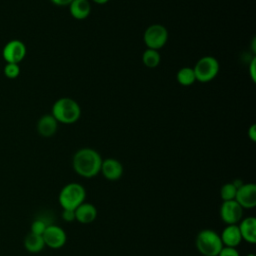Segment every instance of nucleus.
Wrapping results in <instances>:
<instances>
[{"mask_svg":"<svg viewBox=\"0 0 256 256\" xmlns=\"http://www.w3.org/2000/svg\"><path fill=\"white\" fill-rule=\"evenodd\" d=\"M103 159L92 148H81L75 152L72 159L74 171L84 178H93L100 173Z\"/></svg>","mask_w":256,"mask_h":256,"instance_id":"nucleus-1","label":"nucleus"},{"mask_svg":"<svg viewBox=\"0 0 256 256\" xmlns=\"http://www.w3.org/2000/svg\"><path fill=\"white\" fill-rule=\"evenodd\" d=\"M57 122L64 124L75 123L81 116V108L79 104L72 98L63 97L53 104L52 113Z\"/></svg>","mask_w":256,"mask_h":256,"instance_id":"nucleus-2","label":"nucleus"},{"mask_svg":"<svg viewBox=\"0 0 256 256\" xmlns=\"http://www.w3.org/2000/svg\"><path fill=\"white\" fill-rule=\"evenodd\" d=\"M195 246L202 256H217L223 247L220 235L212 229L200 230L195 239Z\"/></svg>","mask_w":256,"mask_h":256,"instance_id":"nucleus-3","label":"nucleus"},{"mask_svg":"<svg viewBox=\"0 0 256 256\" xmlns=\"http://www.w3.org/2000/svg\"><path fill=\"white\" fill-rule=\"evenodd\" d=\"M85 188L77 182H71L62 187L59 192L58 201L62 209L75 210L80 204L85 202Z\"/></svg>","mask_w":256,"mask_h":256,"instance_id":"nucleus-4","label":"nucleus"},{"mask_svg":"<svg viewBox=\"0 0 256 256\" xmlns=\"http://www.w3.org/2000/svg\"><path fill=\"white\" fill-rule=\"evenodd\" d=\"M193 70L197 81L203 83L209 82L217 76L219 72V62L212 56H205L197 61Z\"/></svg>","mask_w":256,"mask_h":256,"instance_id":"nucleus-5","label":"nucleus"},{"mask_svg":"<svg viewBox=\"0 0 256 256\" xmlns=\"http://www.w3.org/2000/svg\"><path fill=\"white\" fill-rule=\"evenodd\" d=\"M144 43L148 49H161L168 40V31L161 24H153L146 28L143 35Z\"/></svg>","mask_w":256,"mask_h":256,"instance_id":"nucleus-6","label":"nucleus"},{"mask_svg":"<svg viewBox=\"0 0 256 256\" xmlns=\"http://www.w3.org/2000/svg\"><path fill=\"white\" fill-rule=\"evenodd\" d=\"M219 215L221 220L227 225L238 224L243 218V208L235 200L223 201L220 206Z\"/></svg>","mask_w":256,"mask_h":256,"instance_id":"nucleus-7","label":"nucleus"},{"mask_svg":"<svg viewBox=\"0 0 256 256\" xmlns=\"http://www.w3.org/2000/svg\"><path fill=\"white\" fill-rule=\"evenodd\" d=\"M45 246H48L52 249H59L62 248L66 241H67V235L63 228L60 226L50 224L45 229L44 233L42 234Z\"/></svg>","mask_w":256,"mask_h":256,"instance_id":"nucleus-8","label":"nucleus"},{"mask_svg":"<svg viewBox=\"0 0 256 256\" xmlns=\"http://www.w3.org/2000/svg\"><path fill=\"white\" fill-rule=\"evenodd\" d=\"M2 55L7 63L19 64L26 55V46L20 40H11L4 46Z\"/></svg>","mask_w":256,"mask_h":256,"instance_id":"nucleus-9","label":"nucleus"},{"mask_svg":"<svg viewBox=\"0 0 256 256\" xmlns=\"http://www.w3.org/2000/svg\"><path fill=\"white\" fill-rule=\"evenodd\" d=\"M235 201L243 209H252L256 206V185L254 183H243L237 189Z\"/></svg>","mask_w":256,"mask_h":256,"instance_id":"nucleus-10","label":"nucleus"},{"mask_svg":"<svg viewBox=\"0 0 256 256\" xmlns=\"http://www.w3.org/2000/svg\"><path fill=\"white\" fill-rule=\"evenodd\" d=\"M123 165L120 161L114 158H106L102 161L100 172L110 181H116L123 175Z\"/></svg>","mask_w":256,"mask_h":256,"instance_id":"nucleus-11","label":"nucleus"},{"mask_svg":"<svg viewBox=\"0 0 256 256\" xmlns=\"http://www.w3.org/2000/svg\"><path fill=\"white\" fill-rule=\"evenodd\" d=\"M238 228L242 237V240L250 244L256 243V219L253 216L242 218L239 222Z\"/></svg>","mask_w":256,"mask_h":256,"instance_id":"nucleus-12","label":"nucleus"},{"mask_svg":"<svg viewBox=\"0 0 256 256\" xmlns=\"http://www.w3.org/2000/svg\"><path fill=\"white\" fill-rule=\"evenodd\" d=\"M219 235L223 246L226 247L236 248L243 241L237 224L227 225Z\"/></svg>","mask_w":256,"mask_h":256,"instance_id":"nucleus-13","label":"nucleus"},{"mask_svg":"<svg viewBox=\"0 0 256 256\" xmlns=\"http://www.w3.org/2000/svg\"><path fill=\"white\" fill-rule=\"evenodd\" d=\"M74 211H75V220L81 224L92 223L97 217V209L91 203L83 202Z\"/></svg>","mask_w":256,"mask_h":256,"instance_id":"nucleus-14","label":"nucleus"},{"mask_svg":"<svg viewBox=\"0 0 256 256\" xmlns=\"http://www.w3.org/2000/svg\"><path fill=\"white\" fill-rule=\"evenodd\" d=\"M58 128V122L52 114L43 115L37 122V131L43 137L53 136Z\"/></svg>","mask_w":256,"mask_h":256,"instance_id":"nucleus-15","label":"nucleus"},{"mask_svg":"<svg viewBox=\"0 0 256 256\" xmlns=\"http://www.w3.org/2000/svg\"><path fill=\"white\" fill-rule=\"evenodd\" d=\"M69 11L75 19L83 20L89 16L91 12V5L88 0H72L69 4Z\"/></svg>","mask_w":256,"mask_h":256,"instance_id":"nucleus-16","label":"nucleus"},{"mask_svg":"<svg viewBox=\"0 0 256 256\" xmlns=\"http://www.w3.org/2000/svg\"><path fill=\"white\" fill-rule=\"evenodd\" d=\"M24 247L30 253H38L45 247L43 237L34 233H29L24 239Z\"/></svg>","mask_w":256,"mask_h":256,"instance_id":"nucleus-17","label":"nucleus"},{"mask_svg":"<svg viewBox=\"0 0 256 256\" xmlns=\"http://www.w3.org/2000/svg\"><path fill=\"white\" fill-rule=\"evenodd\" d=\"M177 81L182 86H190L196 81V77L194 74V70L191 67H183L181 68L176 75Z\"/></svg>","mask_w":256,"mask_h":256,"instance_id":"nucleus-18","label":"nucleus"},{"mask_svg":"<svg viewBox=\"0 0 256 256\" xmlns=\"http://www.w3.org/2000/svg\"><path fill=\"white\" fill-rule=\"evenodd\" d=\"M161 56L157 50L146 49L142 55V62L148 68H155L159 65Z\"/></svg>","mask_w":256,"mask_h":256,"instance_id":"nucleus-19","label":"nucleus"},{"mask_svg":"<svg viewBox=\"0 0 256 256\" xmlns=\"http://www.w3.org/2000/svg\"><path fill=\"white\" fill-rule=\"evenodd\" d=\"M237 189L236 187L232 184V182L225 183L222 185L220 189V197L223 201H230V200H235Z\"/></svg>","mask_w":256,"mask_h":256,"instance_id":"nucleus-20","label":"nucleus"},{"mask_svg":"<svg viewBox=\"0 0 256 256\" xmlns=\"http://www.w3.org/2000/svg\"><path fill=\"white\" fill-rule=\"evenodd\" d=\"M48 225H50V224L47 223L46 220H44L42 218H37L31 224V227H30L31 233L42 236V234L44 233V231H45V229L47 228Z\"/></svg>","mask_w":256,"mask_h":256,"instance_id":"nucleus-21","label":"nucleus"},{"mask_svg":"<svg viewBox=\"0 0 256 256\" xmlns=\"http://www.w3.org/2000/svg\"><path fill=\"white\" fill-rule=\"evenodd\" d=\"M4 74L9 79H15L20 74L19 64L16 63H7L4 68Z\"/></svg>","mask_w":256,"mask_h":256,"instance_id":"nucleus-22","label":"nucleus"},{"mask_svg":"<svg viewBox=\"0 0 256 256\" xmlns=\"http://www.w3.org/2000/svg\"><path fill=\"white\" fill-rule=\"evenodd\" d=\"M217 256H240L238 250L234 247L223 246Z\"/></svg>","mask_w":256,"mask_h":256,"instance_id":"nucleus-23","label":"nucleus"},{"mask_svg":"<svg viewBox=\"0 0 256 256\" xmlns=\"http://www.w3.org/2000/svg\"><path fill=\"white\" fill-rule=\"evenodd\" d=\"M61 217L66 222L75 221V211L71 209H63L61 213Z\"/></svg>","mask_w":256,"mask_h":256,"instance_id":"nucleus-24","label":"nucleus"},{"mask_svg":"<svg viewBox=\"0 0 256 256\" xmlns=\"http://www.w3.org/2000/svg\"><path fill=\"white\" fill-rule=\"evenodd\" d=\"M248 137L250 138L251 141L255 142L256 141V125L252 124L249 129H248Z\"/></svg>","mask_w":256,"mask_h":256,"instance_id":"nucleus-25","label":"nucleus"},{"mask_svg":"<svg viewBox=\"0 0 256 256\" xmlns=\"http://www.w3.org/2000/svg\"><path fill=\"white\" fill-rule=\"evenodd\" d=\"M255 67H256V58L254 57L253 59H252V62H251V64H250V75H251V78H252V80L253 81H255L256 80V77H255Z\"/></svg>","mask_w":256,"mask_h":256,"instance_id":"nucleus-26","label":"nucleus"},{"mask_svg":"<svg viewBox=\"0 0 256 256\" xmlns=\"http://www.w3.org/2000/svg\"><path fill=\"white\" fill-rule=\"evenodd\" d=\"M50 1L57 6H69V4L72 2V0H50Z\"/></svg>","mask_w":256,"mask_h":256,"instance_id":"nucleus-27","label":"nucleus"},{"mask_svg":"<svg viewBox=\"0 0 256 256\" xmlns=\"http://www.w3.org/2000/svg\"><path fill=\"white\" fill-rule=\"evenodd\" d=\"M232 184L236 187V189H238L239 187H241L243 185V181L240 179H235L234 181H232Z\"/></svg>","mask_w":256,"mask_h":256,"instance_id":"nucleus-28","label":"nucleus"},{"mask_svg":"<svg viewBox=\"0 0 256 256\" xmlns=\"http://www.w3.org/2000/svg\"><path fill=\"white\" fill-rule=\"evenodd\" d=\"M96 4H100V5H102V4H105V3H107L109 0H93Z\"/></svg>","mask_w":256,"mask_h":256,"instance_id":"nucleus-29","label":"nucleus"},{"mask_svg":"<svg viewBox=\"0 0 256 256\" xmlns=\"http://www.w3.org/2000/svg\"><path fill=\"white\" fill-rule=\"evenodd\" d=\"M246 256H256L254 253H248Z\"/></svg>","mask_w":256,"mask_h":256,"instance_id":"nucleus-30","label":"nucleus"}]
</instances>
